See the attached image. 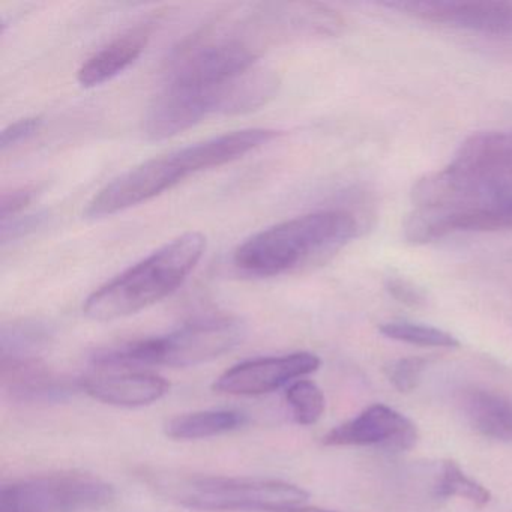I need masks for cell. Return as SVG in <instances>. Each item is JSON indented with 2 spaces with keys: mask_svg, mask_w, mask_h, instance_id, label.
<instances>
[{
  "mask_svg": "<svg viewBox=\"0 0 512 512\" xmlns=\"http://www.w3.org/2000/svg\"><path fill=\"white\" fill-rule=\"evenodd\" d=\"M43 125V119L37 118H25L20 121L14 122L10 127L5 128L2 137H0V149L7 151L8 148L19 145L23 140H28L29 137L34 136Z\"/></svg>",
  "mask_w": 512,
  "mask_h": 512,
  "instance_id": "obj_23",
  "label": "cell"
},
{
  "mask_svg": "<svg viewBox=\"0 0 512 512\" xmlns=\"http://www.w3.org/2000/svg\"><path fill=\"white\" fill-rule=\"evenodd\" d=\"M416 440L415 424L385 404L367 407L323 437L326 446H376L388 451H409Z\"/></svg>",
  "mask_w": 512,
  "mask_h": 512,
  "instance_id": "obj_12",
  "label": "cell"
},
{
  "mask_svg": "<svg viewBox=\"0 0 512 512\" xmlns=\"http://www.w3.org/2000/svg\"><path fill=\"white\" fill-rule=\"evenodd\" d=\"M2 389L17 403H61L82 389V380L53 373L38 358L2 361Z\"/></svg>",
  "mask_w": 512,
  "mask_h": 512,
  "instance_id": "obj_13",
  "label": "cell"
},
{
  "mask_svg": "<svg viewBox=\"0 0 512 512\" xmlns=\"http://www.w3.org/2000/svg\"><path fill=\"white\" fill-rule=\"evenodd\" d=\"M34 190L31 188H19V190L5 193L0 200V215H2V223H8L10 218L16 217L23 211L29 203L34 199Z\"/></svg>",
  "mask_w": 512,
  "mask_h": 512,
  "instance_id": "obj_24",
  "label": "cell"
},
{
  "mask_svg": "<svg viewBox=\"0 0 512 512\" xmlns=\"http://www.w3.org/2000/svg\"><path fill=\"white\" fill-rule=\"evenodd\" d=\"M49 337V329L37 322H19L4 326L0 338L2 361L37 359V353L46 347Z\"/></svg>",
  "mask_w": 512,
  "mask_h": 512,
  "instance_id": "obj_18",
  "label": "cell"
},
{
  "mask_svg": "<svg viewBox=\"0 0 512 512\" xmlns=\"http://www.w3.org/2000/svg\"><path fill=\"white\" fill-rule=\"evenodd\" d=\"M383 7L424 23L487 40L512 50V2L506 0H400Z\"/></svg>",
  "mask_w": 512,
  "mask_h": 512,
  "instance_id": "obj_8",
  "label": "cell"
},
{
  "mask_svg": "<svg viewBox=\"0 0 512 512\" xmlns=\"http://www.w3.org/2000/svg\"><path fill=\"white\" fill-rule=\"evenodd\" d=\"M257 67L253 47L239 40L206 41L182 50L170 65L167 83L220 86Z\"/></svg>",
  "mask_w": 512,
  "mask_h": 512,
  "instance_id": "obj_10",
  "label": "cell"
},
{
  "mask_svg": "<svg viewBox=\"0 0 512 512\" xmlns=\"http://www.w3.org/2000/svg\"><path fill=\"white\" fill-rule=\"evenodd\" d=\"M386 289L398 302H403V304L410 305V307H418V305L425 302L421 290L416 289L409 281L401 280V278H389Z\"/></svg>",
  "mask_w": 512,
  "mask_h": 512,
  "instance_id": "obj_25",
  "label": "cell"
},
{
  "mask_svg": "<svg viewBox=\"0 0 512 512\" xmlns=\"http://www.w3.org/2000/svg\"><path fill=\"white\" fill-rule=\"evenodd\" d=\"M320 358L310 352L251 359L221 374L214 389L229 395H262L319 370Z\"/></svg>",
  "mask_w": 512,
  "mask_h": 512,
  "instance_id": "obj_11",
  "label": "cell"
},
{
  "mask_svg": "<svg viewBox=\"0 0 512 512\" xmlns=\"http://www.w3.org/2000/svg\"><path fill=\"white\" fill-rule=\"evenodd\" d=\"M206 238L190 232L173 239L137 265L95 290L83 313L98 322L139 313L179 289L202 260Z\"/></svg>",
  "mask_w": 512,
  "mask_h": 512,
  "instance_id": "obj_3",
  "label": "cell"
},
{
  "mask_svg": "<svg viewBox=\"0 0 512 512\" xmlns=\"http://www.w3.org/2000/svg\"><path fill=\"white\" fill-rule=\"evenodd\" d=\"M244 323L233 317L194 320L170 334L128 341L98 350L92 362L100 370H133L137 367L167 365L190 367L212 361L241 343Z\"/></svg>",
  "mask_w": 512,
  "mask_h": 512,
  "instance_id": "obj_5",
  "label": "cell"
},
{
  "mask_svg": "<svg viewBox=\"0 0 512 512\" xmlns=\"http://www.w3.org/2000/svg\"><path fill=\"white\" fill-rule=\"evenodd\" d=\"M356 235L358 221L349 212H313L251 236L233 262L245 274L274 277L328 259Z\"/></svg>",
  "mask_w": 512,
  "mask_h": 512,
  "instance_id": "obj_2",
  "label": "cell"
},
{
  "mask_svg": "<svg viewBox=\"0 0 512 512\" xmlns=\"http://www.w3.org/2000/svg\"><path fill=\"white\" fill-rule=\"evenodd\" d=\"M280 512H335L329 511V509L322 508H292V509H284V511Z\"/></svg>",
  "mask_w": 512,
  "mask_h": 512,
  "instance_id": "obj_26",
  "label": "cell"
},
{
  "mask_svg": "<svg viewBox=\"0 0 512 512\" xmlns=\"http://www.w3.org/2000/svg\"><path fill=\"white\" fill-rule=\"evenodd\" d=\"M149 34L145 29H134L115 38L112 43L92 55L77 73L83 88H95L124 73L145 52Z\"/></svg>",
  "mask_w": 512,
  "mask_h": 512,
  "instance_id": "obj_15",
  "label": "cell"
},
{
  "mask_svg": "<svg viewBox=\"0 0 512 512\" xmlns=\"http://www.w3.org/2000/svg\"><path fill=\"white\" fill-rule=\"evenodd\" d=\"M404 235L427 244L457 232H487L512 205V130L482 131L461 143L439 172L416 182Z\"/></svg>",
  "mask_w": 512,
  "mask_h": 512,
  "instance_id": "obj_1",
  "label": "cell"
},
{
  "mask_svg": "<svg viewBox=\"0 0 512 512\" xmlns=\"http://www.w3.org/2000/svg\"><path fill=\"white\" fill-rule=\"evenodd\" d=\"M379 332L389 340L403 341V343L415 344V346L443 347V349H454V347L460 346V341L449 332L434 328V326L419 325V323H383Z\"/></svg>",
  "mask_w": 512,
  "mask_h": 512,
  "instance_id": "obj_20",
  "label": "cell"
},
{
  "mask_svg": "<svg viewBox=\"0 0 512 512\" xmlns=\"http://www.w3.org/2000/svg\"><path fill=\"white\" fill-rule=\"evenodd\" d=\"M437 496L460 497L482 508L491 500V493L475 479L469 478L455 461H443L442 472L436 485Z\"/></svg>",
  "mask_w": 512,
  "mask_h": 512,
  "instance_id": "obj_19",
  "label": "cell"
},
{
  "mask_svg": "<svg viewBox=\"0 0 512 512\" xmlns=\"http://www.w3.org/2000/svg\"><path fill=\"white\" fill-rule=\"evenodd\" d=\"M244 424L245 416L236 410H203L170 419L166 434L175 440L208 439L238 430Z\"/></svg>",
  "mask_w": 512,
  "mask_h": 512,
  "instance_id": "obj_17",
  "label": "cell"
},
{
  "mask_svg": "<svg viewBox=\"0 0 512 512\" xmlns=\"http://www.w3.org/2000/svg\"><path fill=\"white\" fill-rule=\"evenodd\" d=\"M470 427L488 439L512 442V400L482 388L464 389L458 398Z\"/></svg>",
  "mask_w": 512,
  "mask_h": 512,
  "instance_id": "obj_16",
  "label": "cell"
},
{
  "mask_svg": "<svg viewBox=\"0 0 512 512\" xmlns=\"http://www.w3.org/2000/svg\"><path fill=\"white\" fill-rule=\"evenodd\" d=\"M427 365V359L421 356L397 359L386 367V376L397 391L412 392L421 383Z\"/></svg>",
  "mask_w": 512,
  "mask_h": 512,
  "instance_id": "obj_22",
  "label": "cell"
},
{
  "mask_svg": "<svg viewBox=\"0 0 512 512\" xmlns=\"http://www.w3.org/2000/svg\"><path fill=\"white\" fill-rule=\"evenodd\" d=\"M286 398L298 424H316L325 412V395L311 380L299 379L293 382L286 391Z\"/></svg>",
  "mask_w": 512,
  "mask_h": 512,
  "instance_id": "obj_21",
  "label": "cell"
},
{
  "mask_svg": "<svg viewBox=\"0 0 512 512\" xmlns=\"http://www.w3.org/2000/svg\"><path fill=\"white\" fill-rule=\"evenodd\" d=\"M191 175H194V170L184 148L152 158L122 173L95 194L86 208V217L103 218L118 214L172 190Z\"/></svg>",
  "mask_w": 512,
  "mask_h": 512,
  "instance_id": "obj_9",
  "label": "cell"
},
{
  "mask_svg": "<svg viewBox=\"0 0 512 512\" xmlns=\"http://www.w3.org/2000/svg\"><path fill=\"white\" fill-rule=\"evenodd\" d=\"M278 80L263 68L254 67L238 79L220 86H184L166 83L154 98L143 121L152 140L178 136L212 113L251 112L263 106L277 91Z\"/></svg>",
  "mask_w": 512,
  "mask_h": 512,
  "instance_id": "obj_4",
  "label": "cell"
},
{
  "mask_svg": "<svg viewBox=\"0 0 512 512\" xmlns=\"http://www.w3.org/2000/svg\"><path fill=\"white\" fill-rule=\"evenodd\" d=\"M152 485L178 505L208 512H280L308 499L307 491L280 479L164 475Z\"/></svg>",
  "mask_w": 512,
  "mask_h": 512,
  "instance_id": "obj_6",
  "label": "cell"
},
{
  "mask_svg": "<svg viewBox=\"0 0 512 512\" xmlns=\"http://www.w3.org/2000/svg\"><path fill=\"white\" fill-rule=\"evenodd\" d=\"M82 380V389L95 400L118 407H142L161 400L170 383L157 374L133 370H101Z\"/></svg>",
  "mask_w": 512,
  "mask_h": 512,
  "instance_id": "obj_14",
  "label": "cell"
},
{
  "mask_svg": "<svg viewBox=\"0 0 512 512\" xmlns=\"http://www.w3.org/2000/svg\"><path fill=\"white\" fill-rule=\"evenodd\" d=\"M115 499V488L91 473L62 472L5 485L0 512H86Z\"/></svg>",
  "mask_w": 512,
  "mask_h": 512,
  "instance_id": "obj_7",
  "label": "cell"
}]
</instances>
